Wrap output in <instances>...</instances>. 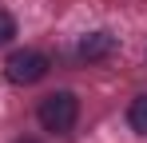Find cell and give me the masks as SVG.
Returning <instances> with one entry per match:
<instances>
[{
  "label": "cell",
  "instance_id": "cell-5",
  "mask_svg": "<svg viewBox=\"0 0 147 143\" xmlns=\"http://www.w3.org/2000/svg\"><path fill=\"white\" fill-rule=\"evenodd\" d=\"M12 36H16V20H12V12L0 8V44H8Z\"/></svg>",
  "mask_w": 147,
  "mask_h": 143
},
{
  "label": "cell",
  "instance_id": "cell-4",
  "mask_svg": "<svg viewBox=\"0 0 147 143\" xmlns=\"http://www.w3.org/2000/svg\"><path fill=\"white\" fill-rule=\"evenodd\" d=\"M127 123L135 135H147V95H135L131 107H127Z\"/></svg>",
  "mask_w": 147,
  "mask_h": 143
},
{
  "label": "cell",
  "instance_id": "cell-6",
  "mask_svg": "<svg viewBox=\"0 0 147 143\" xmlns=\"http://www.w3.org/2000/svg\"><path fill=\"white\" fill-rule=\"evenodd\" d=\"M16 143H40V139H16Z\"/></svg>",
  "mask_w": 147,
  "mask_h": 143
},
{
  "label": "cell",
  "instance_id": "cell-1",
  "mask_svg": "<svg viewBox=\"0 0 147 143\" xmlns=\"http://www.w3.org/2000/svg\"><path fill=\"white\" fill-rule=\"evenodd\" d=\"M36 119H40V127H44V131L64 135V131H72L76 119H80V99H76L72 92H52V95L40 99Z\"/></svg>",
  "mask_w": 147,
  "mask_h": 143
},
{
  "label": "cell",
  "instance_id": "cell-2",
  "mask_svg": "<svg viewBox=\"0 0 147 143\" xmlns=\"http://www.w3.org/2000/svg\"><path fill=\"white\" fill-rule=\"evenodd\" d=\"M48 56L44 52H36V48H24V52H12L8 60H4V76H8V84H20V88H28V84H40L44 76H48Z\"/></svg>",
  "mask_w": 147,
  "mask_h": 143
},
{
  "label": "cell",
  "instance_id": "cell-3",
  "mask_svg": "<svg viewBox=\"0 0 147 143\" xmlns=\"http://www.w3.org/2000/svg\"><path fill=\"white\" fill-rule=\"evenodd\" d=\"M115 48H119V40H115L111 32H88V36L80 40V48H76V56L88 60V64H96V60H107Z\"/></svg>",
  "mask_w": 147,
  "mask_h": 143
}]
</instances>
